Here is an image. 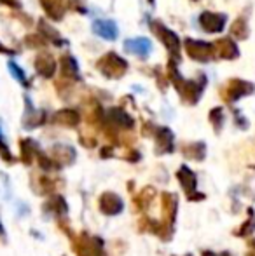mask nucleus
Returning a JSON list of instances; mask_svg holds the SVG:
<instances>
[{"mask_svg":"<svg viewBox=\"0 0 255 256\" xmlns=\"http://www.w3.org/2000/svg\"><path fill=\"white\" fill-rule=\"evenodd\" d=\"M72 242H74V251L77 256H105V253H103V242L98 237L81 234L79 237H74Z\"/></svg>","mask_w":255,"mask_h":256,"instance_id":"f257e3e1","label":"nucleus"},{"mask_svg":"<svg viewBox=\"0 0 255 256\" xmlns=\"http://www.w3.org/2000/svg\"><path fill=\"white\" fill-rule=\"evenodd\" d=\"M203 256H232V254H229L227 251H225V253H220V254H215V253H211V251H204Z\"/></svg>","mask_w":255,"mask_h":256,"instance_id":"6ab92c4d","label":"nucleus"},{"mask_svg":"<svg viewBox=\"0 0 255 256\" xmlns=\"http://www.w3.org/2000/svg\"><path fill=\"white\" fill-rule=\"evenodd\" d=\"M246 214H248V218L245 220V223H241V226H238V228L234 230L236 237H248L255 232V211H253V208L246 209Z\"/></svg>","mask_w":255,"mask_h":256,"instance_id":"f8f14e48","label":"nucleus"},{"mask_svg":"<svg viewBox=\"0 0 255 256\" xmlns=\"http://www.w3.org/2000/svg\"><path fill=\"white\" fill-rule=\"evenodd\" d=\"M217 49H218V52H220V56H224L225 60H234V58L239 54L236 44L232 40H229V38H224V40L218 42Z\"/></svg>","mask_w":255,"mask_h":256,"instance_id":"4468645a","label":"nucleus"},{"mask_svg":"<svg viewBox=\"0 0 255 256\" xmlns=\"http://www.w3.org/2000/svg\"><path fill=\"white\" fill-rule=\"evenodd\" d=\"M0 155H2V158L7 162V164H13V162H14V157L9 154V148H7L6 142H4V138H2V134H0Z\"/></svg>","mask_w":255,"mask_h":256,"instance_id":"a211bd4d","label":"nucleus"},{"mask_svg":"<svg viewBox=\"0 0 255 256\" xmlns=\"http://www.w3.org/2000/svg\"><path fill=\"white\" fill-rule=\"evenodd\" d=\"M177 178H178V182H180L184 192L187 194V197L192 196V194H196V186H197L196 174H194V172L187 168V166H182V168L178 169Z\"/></svg>","mask_w":255,"mask_h":256,"instance_id":"39448f33","label":"nucleus"},{"mask_svg":"<svg viewBox=\"0 0 255 256\" xmlns=\"http://www.w3.org/2000/svg\"><path fill=\"white\" fill-rule=\"evenodd\" d=\"M182 152L187 158H194V160H203L204 155H206V146L204 143H191V145H185L182 148Z\"/></svg>","mask_w":255,"mask_h":256,"instance_id":"ddd939ff","label":"nucleus"},{"mask_svg":"<svg viewBox=\"0 0 255 256\" xmlns=\"http://www.w3.org/2000/svg\"><path fill=\"white\" fill-rule=\"evenodd\" d=\"M210 120L211 126L215 128V131H220L222 124H224V114H222V108H215V110L210 112Z\"/></svg>","mask_w":255,"mask_h":256,"instance_id":"dca6fc26","label":"nucleus"},{"mask_svg":"<svg viewBox=\"0 0 255 256\" xmlns=\"http://www.w3.org/2000/svg\"><path fill=\"white\" fill-rule=\"evenodd\" d=\"M246 256H255V253H253V251H250V253L246 254Z\"/></svg>","mask_w":255,"mask_h":256,"instance_id":"412c9836","label":"nucleus"},{"mask_svg":"<svg viewBox=\"0 0 255 256\" xmlns=\"http://www.w3.org/2000/svg\"><path fill=\"white\" fill-rule=\"evenodd\" d=\"M98 208H100V211H102L103 214L116 216V214H119V212L124 209V204H123V199H121L117 194L105 192V194H102V196H100Z\"/></svg>","mask_w":255,"mask_h":256,"instance_id":"f03ea898","label":"nucleus"},{"mask_svg":"<svg viewBox=\"0 0 255 256\" xmlns=\"http://www.w3.org/2000/svg\"><path fill=\"white\" fill-rule=\"evenodd\" d=\"M44 209L48 212H51V214L63 218V216L67 214V211H68V206H67V200H65L62 196H55L44 204Z\"/></svg>","mask_w":255,"mask_h":256,"instance_id":"6e6552de","label":"nucleus"},{"mask_svg":"<svg viewBox=\"0 0 255 256\" xmlns=\"http://www.w3.org/2000/svg\"><path fill=\"white\" fill-rule=\"evenodd\" d=\"M157 154H170L173 152V134L170 129H161L157 134V143H156Z\"/></svg>","mask_w":255,"mask_h":256,"instance_id":"1a4fd4ad","label":"nucleus"},{"mask_svg":"<svg viewBox=\"0 0 255 256\" xmlns=\"http://www.w3.org/2000/svg\"><path fill=\"white\" fill-rule=\"evenodd\" d=\"M34 190L37 194H51L55 192V190L62 188L63 186V182L62 180H56V178H49V176H39V185L37 183H34Z\"/></svg>","mask_w":255,"mask_h":256,"instance_id":"423d86ee","label":"nucleus"},{"mask_svg":"<svg viewBox=\"0 0 255 256\" xmlns=\"http://www.w3.org/2000/svg\"><path fill=\"white\" fill-rule=\"evenodd\" d=\"M154 197H156V188H154V186H145V188L140 190L138 196H136L135 208L138 209V211H143V209L149 208L150 202L154 200Z\"/></svg>","mask_w":255,"mask_h":256,"instance_id":"9d476101","label":"nucleus"},{"mask_svg":"<svg viewBox=\"0 0 255 256\" xmlns=\"http://www.w3.org/2000/svg\"><path fill=\"white\" fill-rule=\"evenodd\" d=\"M161 202H163V218L166 223L173 225L177 220V211H178V197L171 192H164L161 196Z\"/></svg>","mask_w":255,"mask_h":256,"instance_id":"20e7f679","label":"nucleus"},{"mask_svg":"<svg viewBox=\"0 0 255 256\" xmlns=\"http://www.w3.org/2000/svg\"><path fill=\"white\" fill-rule=\"evenodd\" d=\"M248 246H250V250H252L253 253H255V239H252V240H250V242H248Z\"/></svg>","mask_w":255,"mask_h":256,"instance_id":"aec40b11","label":"nucleus"},{"mask_svg":"<svg viewBox=\"0 0 255 256\" xmlns=\"http://www.w3.org/2000/svg\"><path fill=\"white\" fill-rule=\"evenodd\" d=\"M201 24L206 32H220L225 24V18L222 14H210V12H204L201 16Z\"/></svg>","mask_w":255,"mask_h":256,"instance_id":"0eeeda50","label":"nucleus"},{"mask_svg":"<svg viewBox=\"0 0 255 256\" xmlns=\"http://www.w3.org/2000/svg\"><path fill=\"white\" fill-rule=\"evenodd\" d=\"M185 256H192V254H185Z\"/></svg>","mask_w":255,"mask_h":256,"instance_id":"4be33fe9","label":"nucleus"},{"mask_svg":"<svg viewBox=\"0 0 255 256\" xmlns=\"http://www.w3.org/2000/svg\"><path fill=\"white\" fill-rule=\"evenodd\" d=\"M34 148H37L32 140L27 142H21V155H23V162L25 164H32V157H34Z\"/></svg>","mask_w":255,"mask_h":256,"instance_id":"2eb2a0df","label":"nucleus"},{"mask_svg":"<svg viewBox=\"0 0 255 256\" xmlns=\"http://www.w3.org/2000/svg\"><path fill=\"white\" fill-rule=\"evenodd\" d=\"M253 91H255L253 84L234 78V80H231V82H229V86H227V102H238L239 98L252 94Z\"/></svg>","mask_w":255,"mask_h":256,"instance_id":"7ed1b4c3","label":"nucleus"},{"mask_svg":"<svg viewBox=\"0 0 255 256\" xmlns=\"http://www.w3.org/2000/svg\"><path fill=\"white\" fill-rule=\"evenodd\" d=\"M56 118H58V120L65 126H75L79 122V117H77L75 112H62Z\"/></svg>","mask_w":255,"mask_h":256,"instance_id":"f3484780","label":"nucleus"},{"mask_svg":"<svg viewBox=\"0 0 255 256\" xmlns=\"http://www.w3.org/2000/svg\"><path fill=\"white\" fill-rule=\"evenodd\" d=\"M53 160L58 162L60 166L72 164L75 160V152L70 146H55L53 148Z\"/></svg>","mask_w":255,"mask_h":256,"instance_id":"9b49d317","label":"nucleus"}]
</instances>
